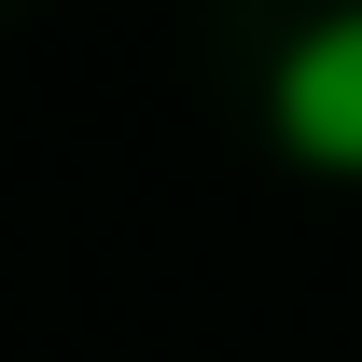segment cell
<instances>
[{
  "instance_id": "obj_1",
  "label": "cell",
  "mask_w": 362,
  "mask_h": 362,
  "mask_svg": "<svg viewBox=\"0 0 362 362\" xmlns=\"http://www.w3.org/2000/svg\"><path fill=\"white\" fill-rule=\"evenodd\" d=\"M265 139H279V168H307V181H362V0H334V14H307L279 42Z\"/></svg>"
}]
</instances>
